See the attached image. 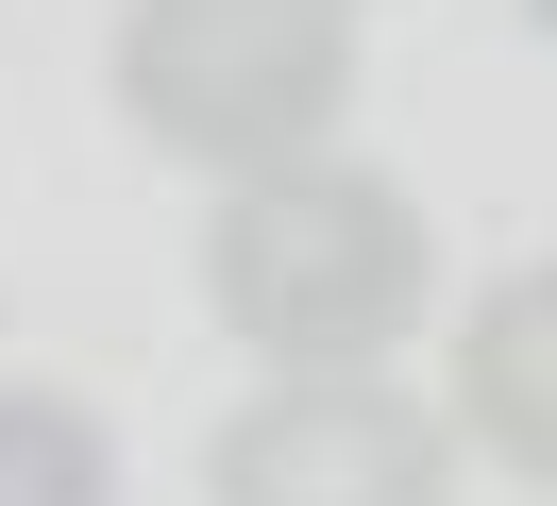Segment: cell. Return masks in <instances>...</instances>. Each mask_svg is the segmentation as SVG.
<instances>
[{"label": "cell", "instance_id": "2", "mask_svg": "<svg viewBox=\"0 0 557 506\" xmlns=\"http://www.w3.org/2000/svg\"><path fill=\"white\" fill-rule=\"evenodd\" d=\"M119 119L170 169H287L355 119V17L338 0H136L119 17Z\"/></svg>", "mask_w": 557, "mask_h": 506}, {"label": "cell", "instance_id": "5", "mask_svg": "<svg viewBox=\"0 0 557 506\" xmlns=\"http://www.w3.org/2000/svg\"><path fill=\"white\" fill-rule=\"evenodd\" d=\"M0 506H119V439L69 388H0Z\"/></svg>", "mask_w": 557, "mask_h": 506}, {"label": "cell", "instance_id": "4", "mask_svg": "<svg viewBox=\"0 0 557 506\" xmlns=\"http://www.w3.org/2000/svg\"><path fill=\"white\" fill-rule=\"evenodd\" d=\"M507 490H557V270H507V287L456 321V422Z\"/></svg>", "mask_w": 557, "mask_h": 506}, {"label": "cell", "instance_id": "6", "mask_svg": "<svg viewBox=\"0 0 557 506\" xmlns=\"http://www.w3.org/2000/svg\"><path fill=\"white\" fill-rule=\"evenodd\" d=\"M338 17H355V0H338Z\"/></svg>", "mask_w": 557, "mask_h": 506}, {"label": "cell", "instance_id": "3", "mask_svg": "<svg viewBox=\"0 0 557 506\" xmlns=\"http://www.w3.org/2000/svg\"><path fill=\"white\" fill-rule=\"evenodd\" d=\"M203 506H456V439L372 371H271L203 439Z\"/></svg>", "mask_w": 557, "mask_h": 506}, {"label": "cell", "instance_id": "1", "mask_svg": "<svg viewBox=\"0 0 557 506\" xmlns=\"http://www.w3.org/2000/svg\"><path fill=\"white\" fill-rule=\"evenodd\" d=\"M203 304L220 337H253L271 371H372L388 337L440 304V236L388 169L355 152H287V169H237L203 220Z\"/></svg>", "mask_w": 557, "mask_h": 506}]
</instances>
